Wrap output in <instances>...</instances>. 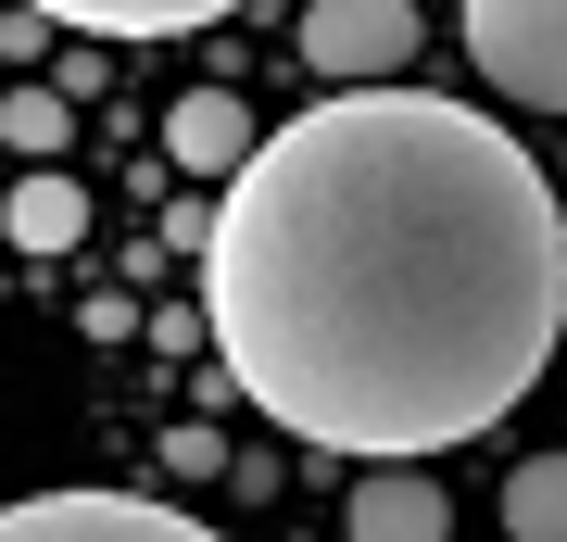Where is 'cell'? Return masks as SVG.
<instances>
[{"instance_id":"obj_1","label":"cell","mask_w":567,"mask_h":542,"mask_svg":"<svg viewBox=\"0 0 567 542\" xmlns=\"http://www.w3.org/2000/svg\"><path fill=\"white\" fill-rule=\"evenodd\" d=\"M215 354L278 429L416 467L480 442L567 328L555 177L442 89H341L227 177Z\"/></svg>"},{"instance_id":"obj_2","label":"cell","mask_w":567,"mask_h":542,"mask_svg":"<svg viewBox=\"0 0 567 542\" xmlns=\"http://www.w3.org/2000/svg\"><path fill=\"white\" fill-rule=\"evenodd\" d=\"M466 63L529 114H567V0H466Z\"/></svg>"},{"instance_id":"obj_3","label":"cell","mask_w":567,"mask_h":542,"mask_svg":"<svg viewBox=\"0 0 567 542\" xmlns=\"http://www.w3.org/2000/svg\"><path fill=\"white\" fill-rule=\"evenodd\" d=\"M0 542H215V530L152 492H25L0 504Z\"/></svg>"},{"instance_id":"obj_4","label":"cell","mask_w":567,"mask_h":542,"mask_svg":"<svg viewBox=\"0 0 567 542\" xmlns=\"http://www.w3.org/2000/svg\"><path fill=\"white\" fill-rule=\"evenodd\" d=\"M404 51H416L404 0H316L303 13V63L341 76V89H404Z\"/></svg>"},{"instance_id":"obj_5","label":"cell","mask_w":567,"mask_h":542,"mask_svg":"<svg viewBox=\"0 0 567 542\" xmlns=\"http://www.w3.org/2000/svg\"><path fill=\"white\" fill-rule=\"evenodd\" d=\"M353 542H454V504L429 467H365L353 480Z\"/></svg>"},{"instance_id":"obj_6","label":"cell","mask_w":567,"mask_h":542,"mask_svg":"<svg viewBox=\"0 0 567 542\" xmlns=\"http://www.w3.org/2000/svg\"><path fill=\"white\" fill-rule=\"evenodd\" d=\"M164 152H177L189 177H240V164H252V114L227 89H189L177 114H164Z\"/></svg>"},{"instance_id":"obj_7","label":"cell","mask_w":567,"mask_h":542,"mask_svg":"<svg viewBox=\"0 0 567 542\" xmlns=\"http://www.w3.org/2000/svg\"><path fill=\"white\" fill-rule=\"evenodd\" d=\"M25 13H51V25H102V39H189V25L240 13V0H25Z\"/></svg>"},{"instance_id":"obj_8","label":"cell","mask_w":567,"mask_h":542,"mask_svg":"<svg viewBox=\"0 0 567 542\" xmlns=\"http://www.w3.org/2000/svg\"><path fill=\"white\" fill-rule=\"evenodd\" d=\"M505 542H567V454L505 480Z\"/></svg>"},{"instance_id":"obj_9","label":"cell","mask_w":567,"mask_h":542,"mask_svg":"<svg viewBox=\"0 0 567 542\" xmlns=\"http://www.w3.org/2000/svg\"><path fill=\"white\" fill-rule=\"evenodd\" d=\"M0 227H13L25 253H63V241H76V227H89V202L63 190V177H25L13 202H0Z\"/></svg>"},{"instance_id":"obj_10","label":"cell","mask_w":567,"mask_h":542,"mask_svg":"<svg viewBox=\"0 0 567 542\" xmlns=\"http://www.w3.org/2000/svg\"><path fill=\"white\" fill-rule=\"evenodd\" d=\"M0 140H13V152H63V101L51 89H13V101H0Z\"/></svg>"}]
</instances>
